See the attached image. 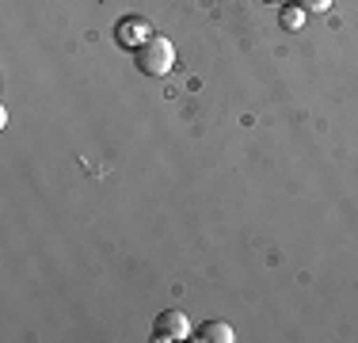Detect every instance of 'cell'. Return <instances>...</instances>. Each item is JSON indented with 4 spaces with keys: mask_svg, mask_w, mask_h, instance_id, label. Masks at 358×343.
<instances>
[{
    "mask_svg": "<svg viewBox=\"0 0 358 343\" xmlns=\"http://www.w3.org/2000/svg\"><path fill=\"white\" fill-rule=\"evenodd\" d=\"M134 65H138L145 76H164V73H172V65H176V46L168 38H160V34H149V38L134 50Z\"/></svg>",
    "mask_w": 358,
    "mask_h": 343,
    "instance_id": "obj_1",
    "label": "cell"
},
{
    "mask_svg": "<svg viewBox=\"0 0 358 343\" xmlns=\"http://www.w3.org/2000/svg\"><path fill=\"white\" fill-rule=\"evenodd\" d=\"M152 340H157V343L191 340V321H187V313H179V309H164V313H157V321H152Z\"/></svg>",
    "mask_w": 358,
    "mask_h": 343,
    "instance_id": "obj_2",
    "label": "cell"
},
{
    "mask_svg": "<svg viewBox=\"0 0 358 343\" xmlns=\"http://www.w3.org/2000/svg\"><path fill=\"white\" fill-rule=\"evenodd\" d=\"M149 34H152V27L141 20V15H126V20H118V27H115V38L122 42L126 50H138Z\"/></svg>",
    "mask_w": 358,
    "mask_h": 343,
    "instance_id": "obj_3",
    "label": "cell"
},
{
    "mask_svg": "<svg viewBox=\"0 0 358 343\" xmlns=\"http://www.w3.org/2000/svg\"><path fill=\"white\" fill-rule=\"evenodd\" d=\"M191 340H202V343H233L236 332H233V324H229V321H206Z\"/></svg>",
    "mask_w": 358,
    "mask_h": 343,
    "instance_id": "obj_4",
    "label": "cell"
},
{
    "mask_svg": "<svg viewBox=\"0 0 358 343\" xmlns=\"http://www.w3.org/2000/svg\"><path fill=\"white\" fill-rule=\"evenodd\" d=\"M301 23H305V8L297 4V0H286L282 12H278V27L282 31H301Z\"/></svg>",
    "mask_w": 358,
    "mask_h": 343,
    "instance_id": "obj_5",
    "label": "cell"
},
{
    "mask_svg": "<svg viewBox=\"0 0 358 343\" xmlns=\"http://www.w3.org/2000/svg\"><path fill=\"white\" fill-rule=\"evenodd\" d=\"M297 4H301L305 12H328V8H331V0H297Z\"/></svg>",
    "mask_w": 358,
    "mask_h": 343,
    "instance_id": "obj_6",
    "label": "cell"
}]
</instances>
